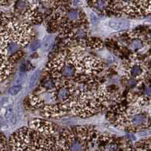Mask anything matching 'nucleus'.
Listing matches in <instances>:
<instances>
[{
  "label": "nucleus",
  "instance_id": "obj_1",
  "mask_svg": "<svg viewBox=\"0 0 151 151\" xmlns=\"http://www.w3.org/2000/svg\"><path fill=\"white\" fill-rule=\"evenodd\" d=\"M33 36L31 23L12 17L0 30V83L10 76L13 66L24 55L23 49L31 44Z\"/></svg>",
  "mask_w": 151,
  "mask_h": 151
},
{
  "label": "nucleus",
  "instance_id": "obj_2",
  "mask_svg": "<svg viewBox=\"0 0 151 151\" xmlns=\"http://www.w3.org/2000/svg\"><path fill=\"white\" fill-rule=\"evenodd\" d=\"M58 133L52 122L35 119L13 134L9 145L13 150H56Z\"/></svg>",
  "mask_w": 151,
  "mask_h": 151
},
{
  "label": "nucleus",
  "instance_id": "obj_3",
  "mask_svg": "<svg viewBox=\"0 0 151 151\" xmlns=\"http://www.w3.org/2000/svg\"><path fill=\"white\" fill-rule=\"evenodd\" d=\"M108 116L115 126L130 132L147 131L151 126V106L115 104Z\"/></svg>",
  "mask_w": 151,
  "mask_h": 151
},
{
  "label": "nucleus",
  "instance_id": "obj_4",
  "mask_svg": "<svg viewBox=\"0 0 151 151\" xmlns=\"http://www.w3.org/2000/svg\"><path fill=\"white\" fill-rule=\"evenodd\" d=\"M101 133L92 126H80L58 131L56 150H97Z\"/></svg>",
  "mask_w": 151,
  "mask_h": 151
},
{
  "label": "nucleus",
  "instance_id": "obj_5",
  "mask_svg": "<svg viewBox=\"0 0 151 151\" xmlns=\"http://www.w3.org/2000/svg\"><path fill=\"white\" fill-rule=\"evenodd\" d=\"M151 15V0H117V16L142 17Z\"/></svg>",
  "mask_w": 151,
  "mask_h": 151
},
{
  "label": "nucleus",
  "instance_id": "obj_6",
  "mask_svg": "<svg viewBox=\"0 0 151 151\" xmlns=\"http://www.w3.org/2000/svg\"><path fill=\"white\" fill-rule=\"evenodd\" d=\"M95 13L104 16H117V0H86Z\"/></svg>",
  "mask_w": 151,
  "mask_h": 151
},
{
  "label": "nucleus",
  "instance_id": "obj_7",
  "mask_svg": "<svg viewBox=\"0 0 151 151\" xmlns=\"http://www.w3.org/2000/svg\"><path fill=\"white\" fill-rule=\"evenodd\" d=\"M109 28L115 32H125L130 28L131 23L127 20L121 18H114L108 20Z\"/></svg>",
  "mask_w": 151,
  "mask_h": 151
},
{
  "label": "nucleus",
  "instance_id": "obj_8",
  "mask_svg": "<svg viewBox=\"0 0 151 151\" xmlns=\"http://www.w3.org/2000/svg\"><path fill=\"white\" fill-rule=\"evenodd\" d=\"M47 1L56 10L62 7L69 6H71V4H74V0H47Z\"/></svg>",
  "mask_w": 151,
  "mask_h": 151
},
{
  "label": "nucleus",
  "instance_id": "obj_9",
  "mask_svg": "<svg viewBox=\"0 0 151 151\" xmlns=\"http://www.w3.org/2000/svg\"><path fill=\"white\" fill-rule=\"evenodd\" d=\"M40 70H36L34 73H33V75L31 76V79H30L29 82V86L30 88H33L37 83V81H38L39 77H40Z\"/></svg>",
  "mask_w": 151,
  "mask_h": 151
},
{
  "label": "nucleus",
  "instance_id": "obj_10",
  "mask_svg": "<svg viewBox=\"0 0 151 151\" xmlns=\"http://www.w3.org/2000/svg\"><path fill=\"white\" fill-rule=\"evenodd\" d=\"M53 43H54V39L52 36H47L43 42V46L45 50H49L52 48Z\"/></svg>",
  "mask_w": 151,
  "mask_h": 151
},
{
  "label": "nucleus",
  "instance_id": "obj_11",
  "mask_svg": "<svg viewBox=\"0 0 151 151\" xmlns=\"http://www.w3.org/2000/svg\"><path fill=\"white\" fill-rule=\"evenodd\" d=\"M8 147H9L7 142L6 138L2 134L0 133V150H8Z\"/></svg>",
  "mask_w": 151,
  "mask_h": 151
},
{
  "label": "nucleus",
  "instance_id": "obj_12",
  "mask_svg": "<svg viewBox=\"0 0 151 151\" xmlns=\"http://www.w3.org/2000/svg\"><path fill=\"white\" fill-rule=\"evenodd\" d=\"M89 20L90 22L91 23V24L93 26L98 25L99 23H100L98 16H97V15L94 12V11H92V12L90 13V15L89 17Z\"/></svg>",
  "mask_w": 151,
  "mask_h": 151
},
{
  "label": "nucleus",
  "instance_id": "obj_13",
  "mask_svg": "<svg viewBox=\"0 0 151 151\" xmlns=\"http://www.w3.org/2000/svg\"><path fill=\"white\" fill-rule=\"evenodd\" d=\"M21 89L22 87L21 85H15V86H12L9 88L8 92L11 96H15L21 91Z\"/></svg>",
  "mask_w": 151,
  "mask_h": 151
},
{
  "label": "nucleus",
  "instance_id": "obj_14",
  "mask_svg": "<svg viewBox=\"0 0 151 151\" xmlns=\"http://www.w3.org/2000/svg\"><path fill=\"white\" fill-rule=\"evenodd\" d=\"M42 45V42L40 40H35L30 44V49L32 51H36L39 49Z\"/></svg>",
  "mask_w": 151,
  "mask_h": 151
},
{
  "label": "nucleus",
  "instance_id": "obj_15",
  "mask_svg": "<svg viewBox=\"0 0 151 151\" xmlns=\"http://www.w3.org/2000/svg\"><path fill=\"white\" fill-rule=\"evenodd\" d=\"M15 0H0V6H6Z\"/></svg>",
  "mask_w": 151,
  "mask_h": 151
}]
</instances>
